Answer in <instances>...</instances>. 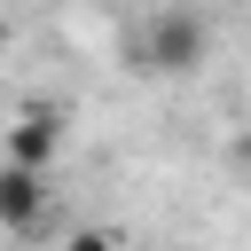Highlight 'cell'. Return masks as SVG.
Segmentation results:
<instances>
[{
  "instance_id": "obj_4",
  "label": "cell",
  "mask_w": 251,
  "mask_h": 251,
  "mask_svg": "<svg viewBox=\"0 0 251 251\" xmlns=\"http://www.w3.org/2000/svg\"><path fill=\"white\" fill-rule=\"evenodd\" d=\"M63 251H126V235H110V227H71Z\"/></svg>"
},
{
  "instance_id": "obj_1",
  "label": "cell",
  "mask_w": 251,
  "mask_h": 251,
  "mask_svg": "<svg viewBox=\"0 0 251 251\" xmlns=\"http://www.w3.org/2000/svg\"><path fill=\"white\" fill-rule=\"evenodd\" d=\"M204 47H212V31H204V16H196V8H157V16H149V31H141V71L180 78V71H196V63H204Z\"/></svg>"
},
{
  "instance_id": "obj_2",
  "label": "cell",
  "mask_w": 251,
  "mask_h": 251,
  "mask_svg": "<svg viewBox=\"0 0 251 251\" xmlns=\"http://www.w3.org/2000/svg\"><path fill=\"white\" fill-rule=\"evenodd\" d=\"M63 141H71V126H63V110H47V102H31V110H16V126H8V165H55L63 157Z\"/></svg>"
},
{
  "instance_id": "obj_3",
  "label": "cell",
  "mask_w": 251,
  "mask_h": 251,
  "mask_svg": "<svg viewBox=\"0 0 251 251\" xmlns=\"http://www.w3.org/2000/svg\"><path fill=\"white\" fill-rule=\"evenodd\" d=\"M39 212H47V173L39 165H8L0 157V227H39Z\"/></svg>"
}]
</instances>
